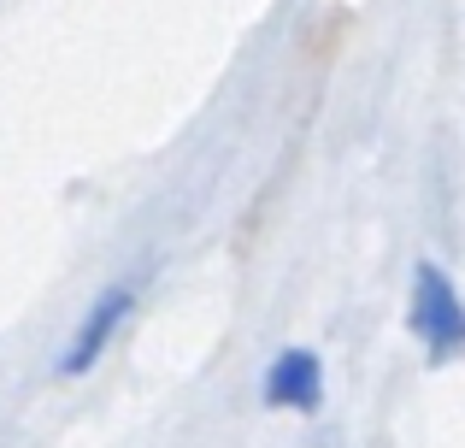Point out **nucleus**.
Returning <instances> with one entry per match:
<instances>
[{"instance_id":"nucleus-1","label":"nucleus","mask_w":465,"mask_h":448,"mask_svg":"<svg viewBox=\"0 0 465 448\" xmlns=\"http://www.w3.org/2000/svg\"><path fill=\"white\" fill-rule=\"evenodd\" d=\"M412 324H419L424 348L436 360H448L460 348V301H454V284H448L436 265H419L412 272Z\"/></svg>"},{"instance_id":"nucleus-2","label":"nucleus","mask_w":465,"mask_h":448,"mask_svg":"<svg viewBox=\"0 0 465 448\" xmlns=\"http://www.w3.org/2000/svg\"><path fill=\"white\" fill-rule=\"evenodd\" d=\"M318 395H324V372H318V354H307V348H289V354L272 366V378H265V402L312 413Z\"/></svg>"},{"instance_id":"nucleus-3","label":"nucleus","mask_w":465,"mask_h":448,"mask_svg":"<svg viewBox=\"0 0 465 448\" xmlns=\"http://www.w3.org/2000/svg\"><path fill=\"white\" fill-rule=\"evenodd\" d=\"M124 313H130V295H124V289H118V295H106V301H101V313H94V319L77 331V343H71L65 372H83V366H89V360L106 348V336L118 331V319H124Z\"/></svg>"}]
</instances>
